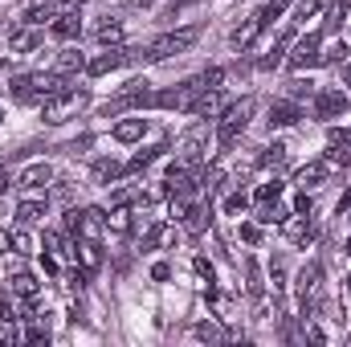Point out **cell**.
Wrapping results in <instances>:
<instances>
[{"mask_svg": "<svg viewBox=\"0 0 351 347\" xmlns=\"http://www.w3.org/2000/svg\"><path fill=\"white\" fill-rule=\"evenodd\" d=\"M254 110H258L254 98H237V102H229V106L217 115V139H221V147H233V143L241 139V131L250 127Z\"/></svg>", "mask_w": 351, "mask_h": 347, "instance_id": "1", "label": "cell"}, {"mask_svg": "<svg viewBox=\"0 0 351 347\" xmlns=\"http://www.w3.org/2000/svg\"><path fill=\"white\" fill-rule=\"evenodd\" d=\"M196 37H200V29H176V33H164V37H156V41L143 49V62H168V58H176V53L192 49Z\"/></svg>", "mask_w": 351, "mask_h": 347, "instance_id": "2", "label": "cell"}, {"mask_svg": "<svg viewBox=\"0 0 351 347\" xmlns=\"http://www.w3.org/2000/svg\"><path fill=\"white\" fill-rule=\"evenodd\" d=\"M90 102L86 90H62L53 94L49 102H41V119L45 123H66V119H78V110Z\"/></svg>", "mask_w": 351, "mask_h": 347, "instance_id": "3", "label": "cell"}, {"mask_svg": "<svg viewBox=\"0 0 351 347\" xmlns=\"http://www.w3.org/2000/svg\"><path fill=\"white\" fill-rule=\"evenodd\" d=\"M66 229L78 233V237L98 241V237L106 233V213H102V208H74V213H66Z\"/></svg>", "mask_w": 351, "mask_h": 347, "instance_id": "4", "label": "cell"}, {"mask_svg": "<svg viewBox=\"0 0 351 347\" xmlns=\"http://www.w3.org/2000/svg\"><path fill=\"white\" fill-rule=\"evenodd\" d=\"M135 106H156V90H147V82H131L119 98H110L102 106V115L110 119V115H123V110H135Z\"/></svg>", "mask_w": 351, "mask_h": 347, "instance_id": "5", "label": "cell"}, {"mask_svg": "<svg viewBox=\"0 0 351 347\" xmlns=\"http://www.w3.org/2000/svg\"><path fill=\"white\" fill-rule=\"evenodd\" d=\"M319 294H323V265L311 261L298 270V298H302V311H315L319 307Z\"/></svg>", "mask_w": 351, "mask_h": 347, "instance_id": "6", "label": "cell"}, {"mask_svg": "<svg viewBox=\"0 0 351 347\" xmlns=\"http://www.w3.org/2000/svg\"><path fill=\"white\" fill-rule=\"evenodd\" d=\"M311 66H323V33L302 37L290 53V70H311Z\"/></svg>", "mask_w": 351, "mask_h": 347, "instance_id": "7", "label": "cell"}, {"mask_svg": "<svg viewBox=\"0 0 351 347\" xmlns=\"http://www.w3.org/2000/svg\"><path fill=\"white\" fill-rule=\"evenodd\" d=\"M282 237H286L290 246H311V241L319 237V225L311 221V213H294V217L282 221Z\"/></svg>", "mask_w": 351, "mask_h": 347, "instance_id": "8", "label": "cell"}, {"mask_svg": "<svg viewBox=\"0 0 351 347\" xmlns=\"http://www.w3.org/2000/svg\"><path fill=\"white\" fill-rule=\"evenodd\" d=\"M351 102L348 94H339V90H315V115L319 119H335V115H343Z\"/></svg>", "mask_w": 351, "mask_h": 347, "instance_id": "9", "label": "cell"}, {"mask_svg": "<svg viewBox=\"0 0 351 347\" xmlns=\"http://www.w3.org/2000/svg\"><path fill=\"white\" fill-rule=\"evenodd\" d=\"M323 160L331 164V168H351V139L343 131H331L327 135V152H323Z\"/></svg>", "mask_w": 351, "mask_h": 347, "instance_id": "10", "label": "cell"}, {"mask_svg": "<svg viewBox=\"0 0 351 347\" xmlns=\"http://www.w3.org/2000/svg\"><path fill=\"white\" fill-rule=\"evenodd\" d=\"M298 119H302V106H298V102H290V98L269 102V115H265V123H269V127H294Z\"/></svg>", "mask_w": 351, "mask_h": 347, "instance_id": "11", "label": "cell"}, {"mask_svg": "<svg viewBox=\"0 0 351 347\" xmlns=\"http://www.w3.org/2000/svg\"><path fill=\"white\" fill-rule=\"evenodd\" d=\"M331 164L327 160H311V164H302L298 168V176H294V184H302V188H319V184H327L331 180Z\"/></svg>", "mask_w": 351, "mask_h": 347, "instance_id": "12", "label": "cell"}, {"mask_svg": "<svg viewBox=\"0 0 351 347\" xmlns=\"http://www.w3.org/2000/svg\"><path fill=\"white\" fill-rule=\"evenodd\" d=\"M127 58H131V53L114 45V49H106V53H98V58H90V62H86V74H90V78H98V74H110V70H119V66H123Z\"/></svg>", "mask_w": 351, "mask_h": 347, "instance_id": "13", "label": "cell"}, {"mask_svg": "<svg viewBox=\"0 0 351 347\" xmlns=\"http://www.w3.org/2000/svg\"><path fill=\"white\" fill-rule=\"evenodd\" d=\"M49 29H53V37H62V41L78 37V33H82V16H78V8H62V12L49 21Z\"/></svg>", "mask_w": 351, "mask_h": 347, "instance_id": "14", "label": "cell"}, {"mask_svg": "<svg viewBox=\"0 0 351 347\" xmlns=\"http://www.w3.org/2000/svg\"><path fill=\"white\" fill-rule=\"evenodd\" d=\"M53 180V168L49 164H29L25 172L16 176V188H25V192H37V188H45Z\"/></svg>", "mask_w": 351, "mask_h": 347, "instance_id": "15", "label": "cell"}, {"mask_svg": "<svg viewBox=\"0 0 351 347\" xmlns=\"http://www.w3.org/2000/svg\"><path fill=\"white\" fill-rule=\"evenodd\" d=\"M265 25H269V21H265L262 12H258L254 21H245L241 29H233V37H229V41H233V49H250V45L258 41V33H262Z\"/></svg>", "mask_w": 351, "mask_h": 347, "instance_id": "16", "label": "cell"}, {"mask_svg": "<svg viewBox=\"0 0 351 347\" xmlns=\"http://www.w3.org/2000/svg\"><path fill=\"white\" fill-rule=\"evenodd\" d=\"M221 110H225V98H221V90H204L188 115H200V119H217Z\"/></svg>", "mask_w": 351, "mask_h": 347, "instance_id": "17", "label": "cell"}, {"mask_svg": "<svg viewBox=\"0 0 351 347\" xmlns=\"http://www.w3.org/2000/svg\"><path fill=\"white\" fill-rule=\"evenodd\" d=\"M119 143H139L143 135H147V119H123V123H114V131H110Z\"/></svg>", "mask_w": 351, "mask_h": 347, "instance_id": "18", "label": "cell"}, {"mask_svg": "<svg viewBox=\"0 0 351 347\" xmlns=\"http://www.w3.org/2000/svg\"><path fill=\"white\" fill-rule=\"evenodd\" d=\"M74 261H82L90 274L102 265V246L98 241H90V237H78V246H74Z\"/></svg>", "mask_w": 351, "mask_h": 347, "instance_id": "19", "label": "cell"}, {"mask_svg": "<svg viewBox=\"0 0 351 347\" xmlns=\"http://www.w3.org/2000/svg\"><path fill=\"white\" fill-rule=\"evenodd\" d=\"M41 45V33H37V25H29V29H16L12 37H8V49L12 53H33Z\"/></svg>", "mask_w": 351, "mask_h": 347, "instance_id": "20", "label": "cell"}, {"mask_svg": "<svg viewBox=\"0 0 351 347\" xmlns=\"http://www.w3.org/2000/svg\"><path fill=\"white\" fill-rule=\"evenodd\" d=\"M8 290H12V294H21V298H29V302H33V298H37V290H41V286H37V278H33V274H25V270H21V274H12V278H8Z\"/></svg>", "mask_w": 351, "mask_h": 347, "instance_id": "21", "label": "cell"}, {"mask_svg": "<svg viewBox=\"0 0 351 347\" xmlns=\"http://www.w3.org/2000/svg\"><path fill=\"white\" fill-rule=\"evenodd\" d=\"M45 208H49L45 200H21V204H16V221H21V225H37V221L45 217Z\"/></svg>", "mask_w": 351, "mask_h": 347, "instance_id": "22", "label": "cell"}, {"mask_svg": "<svg viewBox=\"0 0 351 347\" xmlns=\"http://www.w3.org/2000/svg\"><path fill=\"white\" fill-rule=\"evenodd\" d=\"M286 221V208L278 204V196L274 200H258V225H282Z\"/></svg>", "mask_w": 351, "mask_h": 347, "instance_id": "23", "label": "cell"}, {"mask_svg": "<svg viewBox=\"0 0 351 347\" xmlns=\"http://www.w3.org/2000/svg\"><path fill=\"white\" fill-rule=\"evenodd\" d=\"M58 16V4L53 0H45V4H33V8H25V25H49Z\"/></svg>", "mask_w": 351, "mask_h": 347, "instance_id": "24", "label": "cell"}, {"mask_svg": "<svg viewBox=\"0 0 351 347\" xmlns=\"http://www.w3.org/2000/svg\"><path fill=\"white\" fill-rule=\"evenodd\" d=\"M286 45H290V33H282V37H274V45H269V53H265L262 62H258V70H274V66L282 62V53H286Z\"/></svg>", "mask_w": 351, "mask_h": 347, "instance_id": "25", "label": "cell"}, {"mask_svg": "<svg viewBox=\"0 0 351 347\" xmlns=\"http://www.w3.org/2000/svg\"><path fill=\"white\" fill-rule=\"evenodd\" d=\"M74 70H86V58L78 53V49H66V53H58V74H74Z\"/></svg>", "mask_w": 351, "mask_h": 347, "instance_id": "26", "label": "cell"}, {"mask_svg": "<svg viewBox=\"0 0 351 347\" xmlns=\"http://www.w3.org/2000/svg\"><path fill=\"white\" fill-rule=\"evenodd\" d=\"M343 21H348V4L339 0V4H331V8H327V21H323V33H339V29H343Z\"/></svg>", "mask_w": 351, "mask_h": 347, "instance_id": "27", "label": "cell"}, {"mask_svg": "<svg viewBox=\"0 0 351 347\" xmlns=\"http://www.w3.org/2000/svg\"><path fill=\"white\" fill-rule=\"evenodd\" d=\"M94 37H98L102 45H119V41H123V25H119V21H102V25L94 29Z\"/></svg>", "mask_w": 351, "mask_h": 347, "instance_id": "28", "label": "cell"}, {"mask_svg": "<svg viewBox=\"0 0 351 347\" xmlns=\"http://www.w3.org/2000/svg\"><path fill=\"white\" fill-rule=\"evenodd\" d=\"M106 229H110V233H131V229H135V225H131V213H127V204H123V208H114V213L106 217Z\"/></svg>", "mask_w": 351, "mask_h": 347, "instance_id": "29", "label": "cell"}, {"mask_svg": "<svg viewBox=\"0 0 351 347\" xmlns=\"http://www.w3.org/2000/svg\"><path fill=\"white\" fill-rule=\"evenodd\" d=\"M160 152H168V147H164V143H160V147H143V152H139V156H135V160L127 164V172H139V168L156 164V160H160Z\"/></svg>", "mask_w": 351, "mask_h": 347, "instance_id": "30", "label": "cell"}, {"mask_svg": "<svg viewBox=\"0 0 351 347\" xmlns=\"http://www.w3.org/2000/svg\"><path fill=\"white\" fill-rule=\"evenodd\" d=\"M192 339H200V344H217V339H225V331H221L217 323H196V327H192Z\"/></svg>", "mask_w": 351, "mask_h": 347, "instance_id": "31", "label": "cell"}, {"mask_svg": "<svg viewBox=\"0 0 351 347\" xmlns=\"http://www.w3.org/2000/svg\"><path fill=\"white\" fill-rule=\"evenodd\" d=\"M123 172H127V168H123V164H114V160H98V164H94V176H98L102 184H110V180H119Z\"/></svg>", "mask_w": 351, "mask_h": 347, "instance_id": "32", "label": "cell"}, {"mask_svg": "<svg viewBox=\"0 0 351 347\" xmlns=\"http://www.w3.org/2000/svg\"><path fill=\"white\" fill-rule=\"evenodd\" d=\"M45 250H53V254H62V258H74V246H70L62 233H45Z\"/></svg>", "mask_w": 351, "mask_h": 347, "instance_id": "33", "label": "cell"}, {"mask_svg": "<svg viewBox=\"0 0 351 347\" xmlns=\"http://www.w3.org/2000/svg\"><path fill=\"white\" fill-rule=\"evenodd\" d=\"M348 62V45L343 41H335L331 49H323V66H343Z\"/></svg>", "mask_w": 351, "mask_h": 347, "instance_id": "34", "label": "cell"}, {"mask_svg": "<svg viewBox=\"0 0 351 347\" xmlns=\"http://www.w3.org/2000/svg\"><path fill=\"white\" fill-rule=\"evenodd\" d=\"M0 319H4V323L21 319V315H16V302H12V290H0Z\"/></svg>", "mask_w": 351, "mask_h": 347, "instance_id": "35", "label": "cell"}, {"mask_svg": "<svg viewBox=\"0 0 351 347\" xmlns=\"http://www.w3.org/2000/svg\"><path fill=\"white\" fill-rule=\"evenodd\" d=\"M245 278H250V294H262V270L254 258H245Z\"/></svg>", "mask_w": 351, "mask_h": 347, "instance_id": "36", "label": "cell"}, {"mask_svg": "<svg viewBox=\"0 0 351 347\" xmlns=\"http://www.w3.org/2000/svg\"><path fill=\"white\" fill-rule=\"evenodd\" d=\"M245 208H250V196H245V192H233V196L225 200V213H229V217H237V213H245Z\"/></svg>", "mask_w": 351, "mask_h": 347, "instance_id": "37", "label": "cell"}, {"mask_svg": "<svg viewBox=\"0 0 351 347\" xmlns=\"http://www.w3.org/2000/svg\"><path fill=\"white\" fill-rule=\"evenodd\" d=\"M12 254H33V237H29L25 229L12 233Z\"/></svg>", "mask_w": 351, "mask_h": 347, "instance_id": "38", "label": "cell"}, {"mask_svg": "<svg viewBox=\"0 0 351 347\" xmlns=\"http://www.w3.org/2000/svg\"><path fill=\"white\" fill-rule=\"evenodd\" d=\"M282 160H286V143H274V147H265V156H262L265 168H274V164H282Z\"/></svg>", "mask_w": 351, "mask_h": 347, "instance_id": "39", "label": "cell"}, {"mask_svg": "<svg viewBox=\"0 0 351 347\" xmlns=\"http://www.w3.org/2000/svg\"><path fill=\"white\" fill-rule=\"evenodd\" d=\"M319 4H323V0H298L294 16H298V21H306V16H315V12H319Z\"/></svg>", "mask_w": 351, "mask_h": 347, "instance_id": "40", "label": "cell"}, {"mask_svg": "<svg viewBox=\"0 0 351 347\" xmlns=\"http://www.w3.org/2000/svg\"><path fill=\"white\" fill-rule=\"evenodd\" d=\"M290 94H294V98H302V94H306V98H315V86H311V82H302V78H294V82H290Z\"/></svg>", "mask_w": 351, "mask_h": 347, "instance_id": "41", "label": "cell"}, {"mask_svg": "<svg viewBox=\"0 0 351 347\" xmlns=\"http://www.w3.org/2000/svg\"><path fill=\"white\" fill-rule=\"evenodd\" d=\"M241 241L258 246V241H262V229H258V225H241Z\"/></svg>", "mask_w": 351, "mask_h": 347, "instance_id": "42", "label": "cell"}, {"mask_svg": "<svg viewBox=\"0 0 351 347\" xmlns=\"http://www.w3.org/2000/svg\"><path fill=\"white\" fill-rule=\"evenodd\" d=\"M269 278H274V290H282V286H286V270H282V261H274V265H269Z\"/></svg>", "mask_w": 351, "mask_h": 347, "instance_id": "43", "label": "cell"}, {"mask_svg": "<svg viewBox=\"0 0 351 347\" xmlns=\"http://www.w3.org/2000/svg\"><path fill=\"white\" fill-rule=\"evenodd\" d=\"M294 213H315V200L306 196V188H302V196L294 200Z\"/></svg>", "mask_w": 351, "mask_h": 347, "instance_id": "44", "label": "cell"}, {"mask_svg": "<svg viewBox=\"0 0 351 347\" xmlns=\"http://www.w3.org/2000/svg\"><path fill=\"white\" fill-rule=\"evenodd\" d=\"M152 278H156V282H168V278H172L168 261H156V265H152Z\"/></svg>", "mask_w": 351, "mask_h": 347, "instance_id": "45", "label": "cell"}, {"mask_svg": "<svg viewBox=\"0 0 351 347\" xmlns=\"http://www.w3.org/2000/svg\"><path fill=\"white\" fill-rule=\"evenodd\" d=\"M302 335H306V339H311V344H323V331H319V327H315V323H302Z\"/></svg>", "mask_w": 351, "mask_h": 347, "instance_id": "46", "label": "cell"}, {"mask_svg": "<svg viewBox=\"0 0 351 347\" xmlns=\"http://www.w3.org/2000/svg\"><path fill=\"white\" fill-rule=\"evenodd\" d=\"M196 274H200V278H208V282H213V265H208V258H196Z\"/></svg>", "mask_w": 351, "mask_h": 347, "instance_id": "47", "label": "cell"}, {"mask_svg": "<svg viewBox=\"0 0 351 347\" xmlns=\"http://www.w3.org/2000/svg\"><path fill=\"white\" fill-rule=\"evenodd\" d=\"M12 250V233L8 229H0V254H8Z\"/></svg>", "mask_w": 351, "mask_h": 347, "instance_id": "48", "label": "cell"}, {"mask_svg": "<svg viewBox=\"0 0 351 347\" xmlns=\"http://www.w3.org/2000/svg\"><path fill=\"white\" fill-rule=\"evenodd\" d=\"M8 188H12V176H8L4 168H0V192H8Z\"/></svg>", "mask_w": 351, "mask_h": 347, "instance_id": "49", "label": "cell"}, {"mask_svg": "<svg viewBox=\"0 0 351 347\" xmlns=\"http://www.w3.org/2000/svg\"><path fill=\"white\" fill-rule=\"evenodd\" d=\"M343 82L351 86V62H343Z\"/></svg>", "mask_w": 351, "mask_h": 347, "instance_id": "50", "label": "cell"}, {"mask_svg": "<svg viewBox=\"0 0 351 347\" xmlns=\"http://www.w3.org/2000/svg\"><path fill=\"white\" fill-rule=\"evenodd\" d=\"M62 4H70V8H74V4H82V0H62Z\"/></svg>", "mask_w": 351, "mask_h": 347, "instance_id": "51", "label": "cell"}, {"mask_svg": "<svg viewBox=\"0 0 351 347\" xmlns=\"http://www.w3.org/2000/svg\"><path fill=\"white\" fill-rule=\"evenodd\" d=\"M348 254H351V237H348Z\"/></svg>", "mask_w": 351, "mask_h": 347, "instance_id": "52", "label": "cell"}, {"mask_svg": "<svg viewBox=\"0 0 351 347\" xmlns=\"http://www.w3.org/2000/svg\"><path fill=\"white\" fill-rule=\"evenodd\" d=\"M348 286H351V278H348Z\"/></svg>", "mask_w": 351, "mask_h": 347, "instance_id": "53", "label": "cell"}]
</instances>
